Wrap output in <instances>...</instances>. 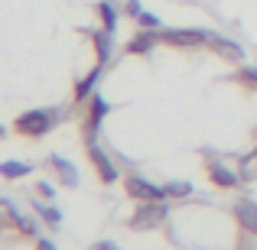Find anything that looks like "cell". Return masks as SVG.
I'll return each instance as SVG.
<instances>
[{"instance_id":"cell-1","label":"cell","mask_w":257,"mask_h":250,"mask_svg":"<svg viewBox=\"0 0 257 250\" xmlns=\"http://www.w3.org/2000/svg\"><path fill=\"white\" fill-rule=\"evenodd\" d=\"M59 117H62V111H56V107H36V111L20 114L13 120V130L23 133V137H46L59 124Z\"/></svg>"},{"instance_id":"cell-2","label":"cell","mask_w":257,"mask_h":250,"mask_svg":"<svg viewBox=\"0 0 257 250\" xmlns=\"http://www.w3.org/2000/svg\"><path fill=\"white\" fill-rule=\"evenodd\" d=\"M160 39L173 49H202L208 46L212 33L208 30H160Z\"/></svg>"},{"instance_id":"cell-3","label":"cell","mask_w":257,"mask_h":250,"mask_svg":"<svg viewBox=\"0 0 257 250\" xmlns=\"http://www.w3.org/2000/svg\"><path fill=\"white\" fill-rule=\"evenodd\" d=\"M111 114V104H107L101 94H91L88 98V114H85V124H82V133H85V143L98 140V130H101V120Z\"/></svg>"},{"instance_id":"cell-4","label":"cell","mask_w":257,"mask_h":250,"mask_svg":"<svg viewBox=\"0 0 257 250\" xmlns=\"http://www.w3.org/2000/svg\"><path fill=\"white\" fill-rule=\"evenodd\" d=\"M124 188H127V195H131V198H137V201H166L163 185H153V182L144 179V175H127V179H124Z\"/></svg>"},{"instance_id":"cell-5","label":"cell","mask_w":257,"mask_h":250,"mask_svg":"<svg viewBox=\"0 0 257 250\" xmlns=\"http://www.w3.org/2000/svg\"><path fill=\"white\" fill-rule=\"evenodd\" d=\"M166 201H140L137 205V214L131 218L134 227H140V231H147V227H157L160 221H166Z\"/></svg>"},{"instance_id":"cell-6","label":"cell","mask_w":257,"mask_h":250,"mask_svg":"<svg viewBox=\"0 0 257 250\" xmlns=\"http://www.w3.org/2000/svg\"><path fill=\"white\" fill-rule=\"evenodd\" d=\"M205 169H208V179H212L218 188H238L241 182H244L238 169H231L228 163H221V159H215V156L205 163Z\"/></svg>"},{"instance_id":"cell-7","label":"cell","mask_w":257,"mask_h":250,"mask_svg":"<svg viewBox=\"0 0 257 250\" xmlns=\"http://www.w3.org/2000/svg\"><path fill=\"white\" fill-rule=\"evenodd\" d=\"M85 146H88V156H91V163H94V169H98L101 182H117V179H120L117 166H114V159L107 156L104 150H101V143H98V140H91V143H85Z\"/></svg>"},{"instance_id":"cell-8","label":"cell","mask_w":257,"mask_h":250,"mask_svg":"<svg viewBox=\"0 0 257 250\" xmlns=\"http://www.w3.org/2000/svg\"><path fill=\"white\" fill-rule=\"evenodd\" d=\"M234 221L241 224L244 234H254V237H257V201L254 198L234 201Z\"/></svg>"},{"instance_id":"cell-9","label":"cell","mask_w":257,"mask_h":250,"mask_svg":"<svg viewBox=\"0 0 257 250\" xmlns=\"http://www.w3.org/2000/svg\"><path fill=\"white\" fill-rule=\"evenodd\" d=\"M85 36L91 39V46H94V52H98V62H111V56H114V33H107V30H85Z\"/></svg>"},{"instance_id":"cell-10","label":"cell","mask_w":257,"mask_h":250,"mask_svg":"<svg viewBox=\"0 0 257 250\" xmlns=\"http://www.w3.org/2000/svg\"><path fill=\"white\" fill-rule=\"evenodd\" d=\"M160 43H163V39H160V30H140L137 36L127 43V52H131V56H147V52H153Z\"/></svg>"},{"instance_id":"cell-11","label":"cell","mask_w":257,"mask_h":250,"mask_svg":"<svg viewBox=\"0 0 257 250\" xmlns=\"http://www.w3.org/2000/svg\"><path fill=\"white\" fill-rule=\"evenodd\" d=\"M208 49L218 52V56L228 59V62H244V49H241L238 43H231V39H225V36H215V33H212V39H208Z\"/></svg>"},{"instance_id":"cell-12","label":"cell","mask_w":257,"mask_h":250,"mask_svg":"<svg viewBox=\"0 0 257 250\" xmlns=\"http://www.w3.org/2000/svg\"><path fill=\"white\" fill-rule=\"evenodd\" d=\"M101 72H104V62H98V65H94V69H91V72H88V75L82 78V82L75 85V101H78V104H85V101L91 98V91H94V85H98Z\"/></svg>"},{"instance_id":"cell-13","label":"cell","mask_w":257,"mask_h":250,"mask_svg":"<svg viewBox=\"0 0 257 250\" xmlns=\"http://www.w3.org/2000/svg\"><path fill=\"white\" fill-rule=\"evenodd\" d=\"M94 13H98V20H101V30H107V33L117 30V7H114V0H98Z\"/></svg>"},{"instance_id":"cell-14","label":"cell","mask_w":257,"mask_h":250,"mask_svg":"<svg viewBox=\"0 0 257 250\" xmlns=\"http://www.w3.org/2000/svg\"><path fill=\"white\" fill-rule=\"evenodd\" d=\"M49 166L59 172V179L65 182V185H78V169L69 163V159H62V156H49Z\"/></svg>"},{"instance_id":"cell-15","label":"cell","mask_w":257,"mask_h":250,"mask_svg":"<svg viewBox=\"0 0 257 250\" xmlns=\"http://www.w3.org/2000/svg\"><path fill=\"white\" fill-rule=\"evenodd\" d=\"M166 201H182V198H192V182H166L163 185Z\"/></svg>"},{"instance_id":"cell-16","label":"cell","mask_w":257,"mask_h":250,"mask_svg":"<svg viewBox=\"0 0 257 250\" xmlns=\"http://www.w3.org/2000/svg\"><path fill=\"white\" fill-rule=\"evenodd\" d=\"M30 163H20V159H7V163H0V175L4 179H23V175H30Z\"/></svg>"},{"instance_id":"cell-17","label":"cell","mask_w":257,"mask_h":250,"mask_svg":"<svg viewBox=\"0 0 257 250\" xmlns=\"http://www.w3.org/2000/svg\"><path fill=\"white\" fill-rule=\"evenodd\" d=\"M238 172H241V179H244V182H254L257 179V146L247 153V156H241V169H238Z\"/></svg>"},{"instance_id":"cell-18","label":"cell","mask_w":257,"mask_h":250,"mask_svg":"<svg viewBox=\"0 0 257 250\" xmlns=\"http://www.w3.org/2000/svg\"><path fill=\"white\" fill-rule=\"evenodd\" d=\"M36 214H43V221L49 227L62 224V211H59V208H52V205H46V201H36Z\"/></svg>"},{"instance_id":"cell-19","label":"cell","mask_w":257,"mask_h":250,"mask_svg":"<svg viewBox=\"0 0 257 250\" xmlns=\"http://www.w3.org/2000/svg\"><path fill=\"white\" fill-rule=\"evenodd\" d=\"M134 23H137L140 30H163V23H160V17H157V13H150V10H140Z\"/></svg>"},{"instance_id":"cell-20","label":"cell","mask_w":257,"mask_h":250,"mask_svg":"<svg viewBox=\"0 0 257 250\" xmlns=\"http://www.w3.org/2000/svg\"><path fill=\"white\" fill-rule=\"evenodd\" d=\"M238 82L257 88V69H241V72H238Z\"/></svg>"},{"instance_id":"cell-21","label":"cell","mask_w":257,"mask_h":250,"mask_svg":"<svg viewBox=\"0 0 257 250\" xmlns=\"http://www.w3.org/2000/svg\"><path fill=\"white\" fill-rule=\"evenodd\" d=\"M140 10H144V4H140V0H127V4H124V13H127L131 20H137Z\"/></svg>"},{"instance_id":"cell-22","label":"cell","mask_w":257,"mask_h":250,"mask_svg":"<svg viewBox=\"0 0 257 250\" xmlns=\"http://www.w3.org/2000/svg\"><path fill=\"white\" fill-rule=\"evenodd\" d=\"M36 192L43 195V198H52V185L49 182H36Z\"/></svg>"},{"instance_id":"cell-23","label":"cell","mask_w":257,"mask_h":250,"mask_svg":"<svg viewBox=\"0 0 257 250\" xmlns=\"http://www.w3.org/2000/svg\"><path fill=\"white\" fill-rule=\"evenodd\" d=\"M91 250H120L117 244H111V240H101V244H94Z\"/></svg>"},{"instance_id":"cell-24","label":"cell","mask_w":257,"mask_h":250,"mask_svg":"<svg viewBox=\"0 0 257 250\" xmlns=\"http://www.w3.org/2000/svg\"><path fill=\"white\" fill-rule=\"evenodd\" d=\"M4 133H7V130H4V127H0V137H4Z\"/></svg>"}]
</instances>
